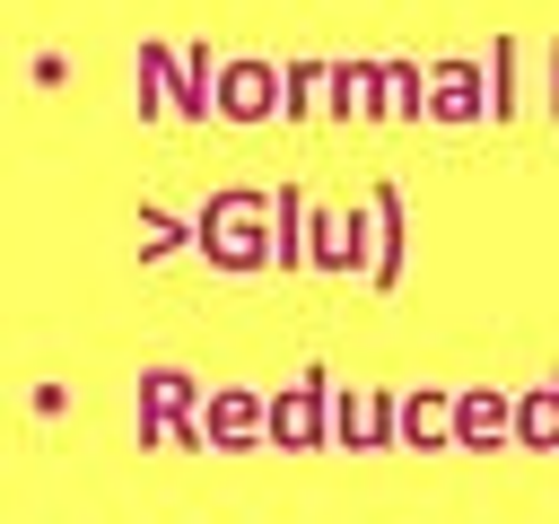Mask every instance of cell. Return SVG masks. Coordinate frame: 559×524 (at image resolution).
Here are the masks:
<instances>
[{
	"instance_id": "6da1fadb",
	"label": "cell",
	"mask_w": 559,
	"mask_h": 524,
	"mask_svg": "<svg viewBox=\"0 0 559 524\" xmlns=\"http://www.w3.org/2000/svg\"><path fill=\"white\" fill-rule=\"evenodd\" d=\"M192 236H201V253L227 262V271H253V262L280 253V218H271L262 192H218V201L192 218Z\"/></svg>"
},
{
	"instance_id": "7a4b0ae2",
	"label": "cell",
	"mask_w": 559,
	"mask_h": 524,
	"mask_svg": "<svg viewBox=\"0 0 559 524\" xmlns=\"http://www.w3.org/2000/svg\"><path fill=\"white\" fill-rule=\"evenodd\" d=\"M280 87H288V79H280L271 61H253V52H245V61H227V70H218V87H210V105H218L227 122H262V114L280 105Z\"/></svg>"
},
{
	"instance_id": "3957f363",
	"label": "cell",
	"mask_w": 559,
	"mask_h": 524,
	"mask_svg": "<svg viewBox=\"0 0 559 524\" xmlns=\"http://www.w3.org/2000/svg\"><path fill=\"white\" fill-rule=\"evenodd\" d=\"M183 402H192V376L148 367L140 376V437H201V428H183Z\"/></svg>"
},
{
	"instance_id": "277c9868",
	"label": "cell",
	"mask_w": 559,
	"mask_h": 524,
	"mask_svg": "<svg viewBox=\"0 0 559 524\" xmlns=\"http://www.w3.org/2000/svg\"><path fill=\"white\" fill-rule=\"evenodd\" d=\"M314 428H323V384L306 376V384H288V393L271 402V437H280V445H314Z\"/></svg>"
},
{
	"instance_id": "5b68a950",
	"label": "cell",
	"mask_w": 559,
	"mask_h": 524,
	"mask_svg": "<svg viewBox=\"0 0 559 524\" xmlns=\"http://www.w3.org/2000/svg\"><path fill=\"white\" fill-rule=\"evenodd\" d=\"M498 437H515V410L498 393H463L454 402V445H498Z\"/></svg>"
},
{
	"instance_id": "8992f818",
	"label": "cell",
	"mask_w": 559,
	"mask_h": 524,
	"mask_svg": "<svg viewBox=\"0 0 559 524\" xmlns=\"http://www.w3.org/2000/svg\"><path fill=\"white\" fill-rule=\"evenodd\" d=\"M201 428H210V445H245L253 428H271V410H262L253 393H210V419H201Z\"/></svg>"
},
{
	"instance_id": "52a82bcc",
	"label": "cell",
	"mask_w": 559,
	"mask_h": 524,
	"mask_svg": "<svg viewBox=\"0 0 559 524\" xmlns=\"http://www.w3.org/2000/svg\"><path fill=\"white\" fill-rule=\"evenodd\" d=\"M393 419H402L411 445H454V402H445V393H411Z\"/></svg>"
},
{
	"instance_id": "ba28073f",
	"label": "cell",
	"mask_w": 559,
	"mask_h": 524,
	"mask_svg": "<svg viewBox=\"0 0 559 524\" xmlns=\"http://www.w3.org/2000/svg\"><path fill=\"white\" fill-rule=\"evenodd\" d=\"M428 114H437V122H472V114H480V70H472V61L437 70V96H428Z\"/></svg>"
},
{
	"instance_id": "9c48e42d",
	"label": "cell",
	"mask_w": 559,
	"mask_h": 524,
	"mask_svg": "<svg viewBox=\"0 0 559 524\" xmlns=\"http://www.w3.org/2000/svg\"><path fill=\"white\" fill-rule=\"evenodd\" d=\"M515 445H559V384H533L515 410Z\"/></svg>"
},
{
	"instance_id": "30bf717a",
	"label": "cell",
	"mask_w": 559,
	"mask_h": 524,
	"mask_svg": "<svg viewBox=\"0 0 559 524\" xmlns=\"http://www.w3.org/2000/svg\"><path fill=\"white\" fill-rule=\"evenodd\" d=\"M332 114H384L376 105V70H332Z\"/></svg>"
},
{
	"instance_id": "8fae6325",
	"label": "cell",
	"mask_w": 559,
	"mask_h": 524,
	"mask_svg": "<svg viewBox=\"0 0 559 524\" xmlns=\"http://www.w3.org/2000/svg\"><path fill=\"white\" fill-rule=\"evenodd\" d=\"M384 96H393V114H419V105H428V96H419V79H411V70H402V61H393V70H384Z\"/></svg>"
}]
</instances>
